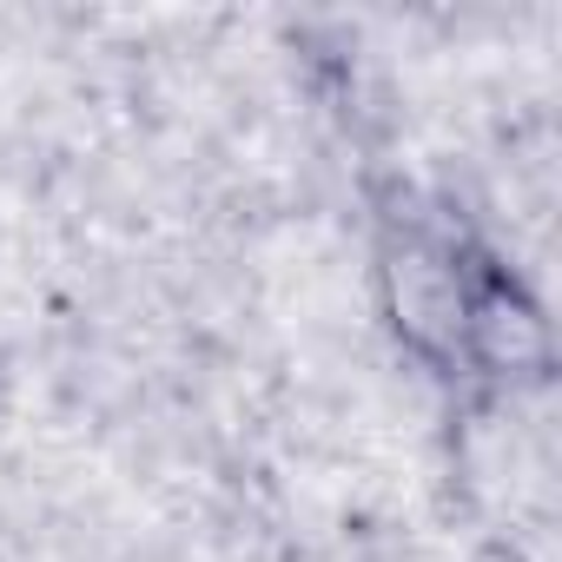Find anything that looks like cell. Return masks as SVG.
I'll return each mask as SVG.
<instances>
[{
	"mask_svg": "<svg viewBox=\"0 0 562 562\" xmlns=\"http://www.w3.org/2000/svg\"><path fill=\"white\" fill-rule=\"evenodd\" d=\"M371 292L384 331L437 378H463V299H470V232L424 212H391L371 245Z\"/></svg>",
	"mask_w": 562,
	"mask_h": 562,
	"instance_id": "cell-1",
	"label": "cell"
},
{
	"mask_svg": "<svg viewBox=\"0 0 562 562\" xmlns=\"http://www.w3.org/2000/svg\"><path fill=\"white\" fill-rule=\"evenodd\" d=\"M555 318L536 285L470 238V299H463V378L483 384H549Z\"/></svg>",
	"mask_w": 562,
	"mask_h": 562,
	"instance_id": "cell-2",
	"label": "cell"
}]
</instances>
